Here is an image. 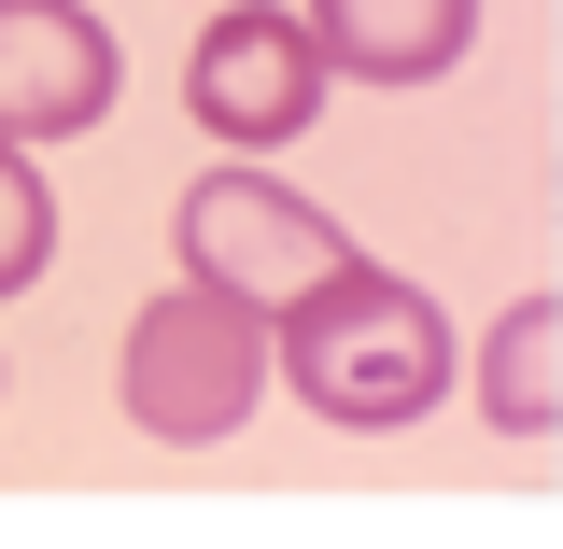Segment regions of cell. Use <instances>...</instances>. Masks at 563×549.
<instances>
[{
	"mask_svg": "<svg viewBox=\"0 0 563 549\" xmlns=\"http://www.w3.org/2000/svg\"><path fill=\"white\" fill-rule=\"evenodd\" d=\"M296 29L352 85H437V70H465V43H479V0H310Z\"/></svg>",
	"mask_w": 563,
	"mask_h": 549,
	"instance_id": "6",
	"label": "cell"
},
{
	"mask_svg": "<svg viewBox=\"0 0 563 549\" xmlns=\"http://www.w3.org/2000/svg\"><path fill=\"white\" fill-rule=\"evenodd\" d=\"M43 268H57V198L29 155H0V296H29Z\"/></svg>",
	"mask_w": 563,
	"mask_h": 549,
	"instance_id": "8",
	"label": "cell"
},
{
	"mask_svg": "<svg viewBox=\"0 0 563 549\" xmlns=\"http://www.w3.org/2000/svg\"><path fill=\"white\" fill-rule=\"evenodd\" d=\"M113 29L85 0H0V155H43V141H85L113 113Z\"/></svg>",
	"mask_w": 563,
	"mask_h": 549,
	"instance_id": "5",
	"label": "cell"
},
{
	"mask_svg": "<svg viewBox=\"0 0 563 549\" xmlns=\"http://www.w3.org/2000/svg\"><path fill=\"white\" fill-rule=\"evenodd\" d=\"M254 409H268V325L225 310V296H198V282H169L128 325V422L155 451H211Z\"/></svg>",
	"mask_w": 563,
	"mask_h": 549,
	"instance_id": "3",
	"label": "cell"
},
{
	"mask_svg": "<svg viewBox=\"0 0 563 549\" xmlns=\"http://www.w3.org/2000/svg\"><path fill=\"white\" fill-rule=\"evenodd\" d=\"M352 268V226L324 198H296L282 169H254V155H225V169H198L184 184V282L198 296H225V310H254V325H282L310 282Z\"/></svg>",
	"mask_w": 563,
	"mask_h": 549,
	"instance_id": "2",
	"label": "cell"
},
{
	"mask_svg": "<svg viewBox=\"0 0 563 549\" xmlns=\"http://www.w3.org/2000/svg\"><path fill=\"white\" fill-rule=\"evenodd\" d=\"M550 339H563V296H550V282L479 339V409H493L507 451H550V437H563V366H550Z\"/></svg>",
	"mask_w": 563,
	"mask_h": 549,
	"instance_id": "7",
	"label": "cell"
},
{
	"mask_svg": "<svg viewBox=\"0 0 563 549\" xmlns=\"http://www.w3.org/2000/svg\"><path fill=\"white\" fill-rule=\"evenodd\" d=\"M324 85H339V70L310 57V29H296L282 0H211L198 57H184L198 128H211V141H240V155H268V141L324 128Z\"/></svg>",
	"mask_w": 563,
	"mask_h": 549,
	"instance_id": "4",
	"label": "cell"
},
{
	"mask_svg": "<svg viewBox=\"0 0 563 549\" xmlns=\"http://www.w3.org/2000/svg\"><path fill=\"white\" fill-rule=\"evenodd\" d=\"M268 381L296 395V409L352 422V437H395V422H422L437 395H451V310H437L422 282H395V268L352 254L339 282H310V296L268 325Z\"/></svg>",
	"mask_w": 563,
	"mask_h": 549,
	"instance_id": "1",
	"label": "cell"
}]
</instances>
